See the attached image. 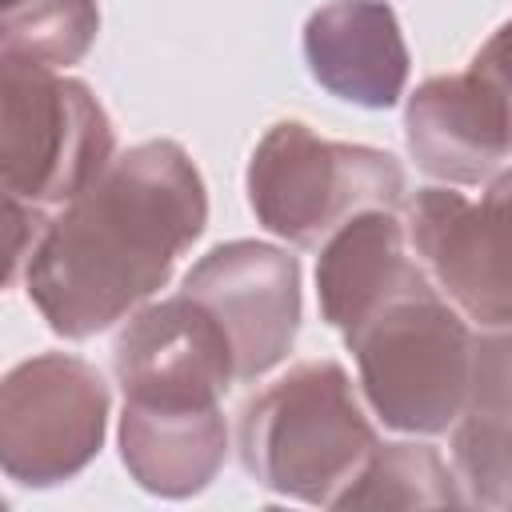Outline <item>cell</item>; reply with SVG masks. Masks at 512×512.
Here are the masks:
<instances>
[{"label": "cell", "instance_id": "cell-1", "mask_svg": "<svg viewBox=\"0 0 512 512\" xmlns=\"http://www.w3.org/2000/svg\"><path fill=\"white\" fill-rule=\"evenodd\" d=\"M204 228L208 188L184 144L144 140L48 216L20 280L56 336L88 340L144 308Z\"/></svg>", "mask_w": 512, "mask_h": 512}, {"label": "cell", "instance_id": "cell-2", "mask_svg": "<svg viewBox=\"0 0 512 512\" xmlns=\"http://www.w3.org/2000/svg\"><path fill=\"white\" fill-rule=\"evenodd\" d=\"M376 444V428L336 360L288 368L256 392L236 420L244 472L276 496L324 508H336Z\"/></svg>", "mask_w": 512, "mask_h": 512}, {"label": "cell", "instance_id": "cell-3", "mask_svg": "<svg viewBox=\"0 0 512 512\" xmlns=\"http://www.w3.org/2000/svg\"><path fill=\"white\" fill-rule=\"evenodd\" d=\"M368 412L408 436L456 428L472 396L476 332L440 292H408L376 308L344 336Z\"/></svg>", "mask_w": 512, "mask_h": 512}, {"label": "cell", "instance_id": "cell-4", "mask_svg": "<svg viewBox=\"0 0 512 512\" xmlns=\"http://www.w3.org/2000/svg\"><path fill=\"white\" fill-rule=\"evenodd\" d=\"M248 208L280 240L320 248L368 208H404V168L388 148L328 140L304 120H276L248 160Z\"/></svg>", "mask_w": 512, "mask_h": 512}, {"label": "cell", "instance_id": "cell-5", "mask_svg": "<svg viewBox=\"0 0 512 512\" xmlns=\"http://www.w3.org/2000/svg\"><path fill=\"white\" fill-rule=\"evenodd\" d=\"M116 156V128L84 80L0 60L4 196L52 208L76 200Z\"/></svg>", "mask_w": 512, "mask_h": 512}, {"label": "cell", "instance_id": "cell-6", "mask_svg": "<svg viewBox=\"0 0 512 512\" xmlns=\"http://www.w3.org/2000/svg\"><path fill=\"white\" fill-rule=\"evenodd\" d=\"M108 384L84 356L36 352L0 384V468L20 488H56L104 448Z\"/></svg>", "mask_w": 512, "mask_h": 512}, {"label": "cell", "instance_id": "cell-7", "mask_svg": "<svg viewBox=\"0 0 512 512\" xmlns=\"http://www.w3.org/2000/svg\"><path fill=\"white\" fill-rule=\"evenodd\" d=\"M408 244L432 284L468 316L472 328L512 324V164L480 200L452 184H428L400 208Z\"/></svg>", "mask_w": 512, "mask_h": 512}, {"label": "cell", "instance_id": "cell-8", "mask_svg": "<svg viewBox=\"0 0 512 512\" xmlns=\"http://www.w3.org/2000/svg\"><path fill=\"white\" fill-rule=\"evenodd\" d=\"M112 372L124 404L172 412L220 408L236 384L228 332L184 288L128 316L112 348Z\"/></svg>", "mask_w": 512, "mask_h": 512}, {"label": "cell", "instance_id": "cell-9", "mask_svg": "<svg viewBox=\"0 0 512 512\" xmlns=\"http://www.w3.org/2000/svg\"><path fill=\"white\" fill-rule=\"evenodd\" d=\"M184 292L200 300L228 332L236 384L268 376L288 360L300 332V264L264 240H228L208 248L184 276Z\"/></svg>", "mask_w": 512, "mask_h": 512}, {"label": "cell", "instance_id": "cell-10", "mask_svg": "<svg viewBox=\"0 0 512 512\" xmlns=\"http://www.w3.org/2000/svg\"><path fill=\"white\" fill-rule=\"evenodd\" d=\"M404 140L416 168L452 188H484L512 160L508 108L468 68L416 84L404 104Z\"/></svg>", "mask_w": 512, "mask_h": 512}, {"label": "cell", "instance_id": "cell-11", "mask_svg": "<svg viewBox=\"0 0 512 512\" xmlns=\"http://www.w3.org/2000/svg\"><path fill=\"white\" fill-rule=\"evenodd\" d=\"M304 64L328 96L380 112L400 104L412 56L392 4L328 0L304 20Z\"/></svg>", "mask_w": 512, "mask_h": 512}, {"label": "cell", "instance_id": "cell-12", "mask_svg": "<svg viewBox=\"0 0 512 512\" xmlns=\"http://www.w3.org/2000/svg\"><path fill=\"white\" fill-rule=\"evenodd\" d=\"M424 288L436 284L408 244L400 208L356 212L320 244L316 300H320V316L340 336H348L388 300Z\"/></svg>", "mask_w": 512, "mask_h": 512}, {"label": "cell", "instance_id": "cell-13", "mask_svg": "<svg viewBox=\"0 0 512 512\" xmlns=\"http://www.w3.org/2000/svg\"><path fill=\"white\" fill-rule=\"evenodd\" d=\"M120 464L128 476L164 500H188L204 492L228 456V424L224 408H120Z\"/></svg>", "mask_w": 512, "mask_h": 512}, {"label": "cell", "instance_id": "cell-14", "mask_svg": "<svg viewBox=\"0 0 512 512\" xmlns=\"http://www.w3.org/2000/svg\"><path fill=\"white\" fill-rule=\"evenodd\" d=\"M464 504L452 464L432 444H376L336 508H448Z\"/></svg>", "mask_w": 512, "mask_h": 512}, {"label": "cell", "instance_id": "cell-15", "mask_svg": "<svg viewBox=\"0 0 512 512\" xmlns=\"http://www.w3.org/2000/svg\"><path fill=\"white\" fill-rule=\"evenodd\" d=\"M100 32L96 0H4L0 60L32 68H72L88 56Z\"/></svg>", "mask_w": 512, "mask_h": 512}, {"label": "cell", "instance_id": "cell-16", "mask_svg": "<svg viewBox=\"0 0 512 512\" xmlns=\"http://www.w3.org/2000/svg\"><path fill=\"white\" fill-rule=\"evenodd\" d=\"M452 472L468 508L512 512V424L464 412L452 428Z\"/></svg>", "mask_w": 512, "mask_h": 512}, {"label": "cell", "instance_id": "cell-17", "mask_svg": "<svg viewBox=\"0 0 512 512\" xmlns=\"http://www.w3.org/2000/svg\"><path fill=\"white\" fill-rule=\"evenodd\" d=\"M464 412H484V416H500L512 424V324L476 328L472 396Z\"/></svg>", "mask_w": 512, "mask_h": 512}, {"label": "cell", "instance_id": "cell-18", "mask_svg": "<svg viewBox=\"0 0 512 512\" xmlns=\"http://www.w3.org/2000/svg\"><path fill=\"white\" fill-rule=\"evenodd\" d=\"M468 72H476L508 108V120H512V20H504L484 44L480 52L472 56Z\"/></svg>", "mask_w": 512, "mask_h": 512}]
</instances>
